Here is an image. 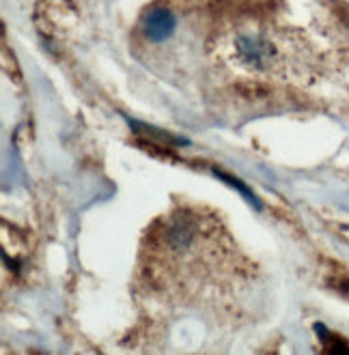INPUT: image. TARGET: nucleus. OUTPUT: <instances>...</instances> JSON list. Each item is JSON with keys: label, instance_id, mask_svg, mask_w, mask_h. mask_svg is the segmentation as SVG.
<instances>
[{"label": "nucleus", "instance_id": "nucleus-1", "mask_svg": "<svg viewBox=\"0 0 349 355\" xmlns=\"http://www.w3.org/2000/svg\"><path fill=\"white\" fill-rule=\"evenodd\" d=\"M177 26V19L169 9H151L145 19H142V31H145V37L153 44H162L167 41L173 31Z\"/></svg>", "mask_w": 349, "mask_h": 355}, {"label": "nucleus", "instance_id": "nucleus-2", "mask_svg": "<svg viewBox=\"0 0 349 355\" xmlns=\"http://www.w3.org/2000/svg\"><path fill=\"white\" fill-rule=\"evenodd\" d=\"M237 54L246 65L261 67L270 60L272 46L263 37H239L237 39Z\"/></svg>", "mask_w": 349, "mask_h": 355}]
</instances>
